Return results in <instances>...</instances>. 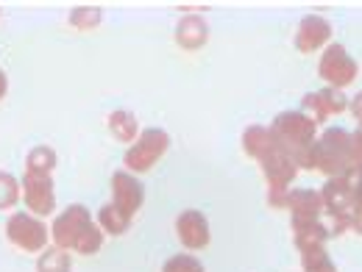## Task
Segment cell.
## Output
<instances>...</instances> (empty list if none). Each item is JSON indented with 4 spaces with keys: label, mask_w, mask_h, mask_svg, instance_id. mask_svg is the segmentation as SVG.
<instances>
[{
    "label": "cell",
    "mask_w": 362,
    "mask_h": 272,
    "mask_svg": "<svg viewBox=\"0 0 362 272\" xmlns=\"http://www.w3.org/2000/svg\"><path fill=\"white\" fill-rule=\"evenodd\" d=\"M50 239L56 247L78 256H95L103 247V230L92 220L84 203H70L62 214H56L50 225Z\"/></svg>",
    "instance_id": "1"
},
{
    "label": "cell",
    "mask_w": 362,
    "mask_h": 272,
    "mask_svg": "<svg viewBox=\"0 0 362 272\" xmlns=\"http://www.w3.org/2000/svg\"><path fill=\"white\" fill-rule=\"evenodd\" d=\"M268 128H271L273 139L279 142V147H284L293 156L298 170H315L317 125L307 114H301L298 109L296 111H279Z\"/></svg>",
    "instance_id": "2"
},
{
    "label": "cell",
    "mask_w": 362,
    "mask_h": 272,
    "mask_svg": "<svg viewBox=\"0 0 362 272\" xmlns=\"http://www.w3.org/2000/svg\"><path fill=\"white\" fill-rule=\"evenodd\" d=\"M357 164H362V159L346 128H326L317 136L315 170H320L326 178H343Z\"/></svg>",
    "instance_id": "3"
},
{
    "label": "cell",
    "mask_w": 362,
    "mask_h": 272,
    "mask_svg": "<svg viewBox=\"0 0 362 272\" xmlns=\"http://www.w3.org/2000/svg\"><path fill=\"white\" fill-rule=\"evenodd\" d=\"M257 164H259V170L268 181V206L271 209H284L290 183L298 175V167H296L293 156L284 147H279V142H276L262 159H257Z\"/></svg>",
    "instance_id": "4"
},
{
    "label": "cell",
    "mask_w": 362,
    "mask_h": 272,
    "mask_svg": "<svg viewBox=\"0 0 362 272\" xmlns=\"http://www.w3.org/2000/svg\"><path fill=\"white\" fill-rule=\"evenodd\" d=\"M168 147H170V134L168 131L145 128V131H139L134 144H129V150L123 156V164H126L129 173H148L168 153Z\"/></svg>",
    "instance_id": "5"
},
{
    "label": "cell",
    "mask_w": 362,
    "mask_h": 272,
    "mask_svg": "<svg viewBox=\"0 0 362 272\" xmlns=\"http://www.w3.org/2000/svg\"><path fill=\"white\" fill-rule=\"evenodd\" d=\"M6 239L23 253H42L50 242V228L28 211H14L6 220Z\"/></svg>",
    "instance_id": "6"
},
{
    "label": "cell",
    "mask_w": 362,
    "mask_h": 272,
    "mask_svg": "<svg viewBox=\"0 0 362 272\" xmlns=\"http://www.w3.org/2000/svg\"><path fill=\"white\" fill-rule=\"evenodd\" d=\"M320 203L323 214L329 217V233L340 236L351 230V189L343 178H326L320 189Z\"/></svg>",
    "instance_id": "7"
},
{
    "label": "cell",
    "mask_w": 362,
    "mask_h": 272,
    "mask_svg": "<svg viewBox=\"0 0 362 272\" xmlns=\"http://www.w3.org/2000/svg\"><path fill=\"white\" fill-rule=\"evenodd\" d=\"M317 75L326 81V87L332 89H343L349 84H354L357 78V61L351 58V53L340 42L326 45L320 61H317Z\"/></svg>",
    "instance_id": "8"
},
{
    "label": "cell",
    "mask_w": 362,
    "mask_h": 272,
    "mask_svg": "<svg viewBox=\"0 0 362 272\" xmlns=\"http://www.w3.org/2000/svg\"><path fill=\"white\" fill-rule=\"evenodd\" d=\"M23 203L25 211L45 220L56 211V186L53 175H23Z\"/></svg>",
    "instance_id": "9"
},
{
    "label": "cell",
    "mask_w": 362,
    "mask_h": 272,
    "mask_svg": "<svg viewBox=\"0 0 362 272\" xmlns=\"http://www.w3.org/2000/svg\"><path fill=\"white\" fill-rule=\"evenodd\" d=\"M145 203V186L129 170H117L112 175V206L117 211H123L129 220H134L136 211Z\"/></svg>",
    "instance_id": "10"
},
{
    "label": "cell",
    "mask_w": 362,
    "mask_h": 272,
    "mask_svg": "<svg viewBox=\"0 0 362 272\" xmlns=\"http://www.w3.org/2000/svg\"><path fill=\"white\" fill-rule=\"evenodd\" d=\"M349 109V100H346V94L340 89H332V87H326V89H317V92H310V94H304V100H301V114H307L315 125L320 123H326L329 117H334V114H343Z\"/></svg>",
    "instance_id": "11"
},
{
    "label": "cell",
    "mask_w": 362,
    "mask_h": 272,
    "mask_svg": "<svg viewBox=\"0 0 362 272\" xmlns=\"http://www.w3.org/2000/svg\"><path fill=\"white\" fill-rule=\"evenodd\" d=\"M176 233H179V242L187 250H204L212 239V230H209V220L198 211V209H187L176 217Z\"/></svg>",
    "instance_id": "12"
},
{
    "label": "cell",
    "mask_w": 362,
    "mask_h": 272,
    "mask_svg": "<svg viewBox=\"0 0 362 272\" xmlns=\"http://www.w3.org/2000/svg\"><path fill=\"white\" fill-rule=\"evenodd\" d=\"M329 39H332V23L326 17H320V14H307L298 23V31H296L293 45H296L298 53H315Z\"/></svg>",
    "instance_id": "13"
},
{
    "label": "cell",
    "mask_w": 362,
    "mask_h": 272,
    "mask_svg": "<svg viewBox=\"0 0 362 272\" xmlns=\"http://www.w3.org/2000/svg\"><path fill=\"white\" fill-rule=\"evenodd\" d=\"M329 228L320 220H293V242L301 253H313V250H323L329 242Z\"/></svg>",
    "instance_id": "14"
},
{
    "label": "cell",
    "mask_w": 362,
    "mask_h": 272,
    "mask_svg": "<svg viewBox=\"0 0 362 272\" xmlns=\"http://www.w3.org/2000/svg\"><path fill=\"white\" fill-rule=\"evenodd\" d=\"M284 209H290L293 220H320L323 214V203H320V192L315 189H290Z\"/></svg>",
    "instance_id": "15"
},
{
    "label": "cell",
    "mask_w": 362,
    "mask_h": 272,
    "mask_svg": "<svg viewBox=\"0 0 362 272\" xmlns=\"http://www.w3.org/2000/svg\"><path fill=\"white\" fill-rule=\"evenodd\" d=\"M206 39H209V25L198 14H187L176 25V45L184 50H198L206 45Z\"/></svg>",
    "instance_id": "16"
},
{
    "label": "cell",
    "mask_w": 362,
    "mask_h": 272,
    "mask_svg": "<svg viewBox=\"0 0 362 272\" xmlns=\"http://www.w3.org/2000/svg\"><path fill=\"white\" fill-rule=\"evenodd\" d=\"M106 125H109V134L115 136L117 142H126V144H134V139L139 136V120L132 111H126V109L112 111Z\"/></svg>",
    "instance_id": "17"
},
{
    "label": "cell",
    "mask_w": 362,
    "mask_h": 272,
    "mask_svg": "<svg viewBox=\"0 0 362 272\" xmlns=\"http://www.w3.org/2000/svg\"><path fill=\"white\" fill-rule=\"evenodd\" d=\"M59 164V156L50 144H37L25 156V175H53Z\"/></svg>",
    "instance_id": "18"
},
{
    "label": "cell",
    "mask_w": 362,
    "mask_h": 272,
    "mask_svg": "<svg viewBox=\"0 0 362 272\" xmlns=\"http://www.w3.org/2000/svg\"><path fill=\"white\" fill-rule=\"evenodd\" d=\"M273 144H276V139H273L271 128H265V125H251V128H245V134H243V150H245L254 161L262 159Z\"/></svg>",
    "instance_id": "19"
},
{
    "label": "cell",
    "mask_w": 362,
    "mask_h": 272,
    "mask_svg": "<svg viewBox=\"0 0 362 272\" xmlns=\"http://www.w3.org/2000/svg\"><path fill=\"white\" fill-rule=\"evenodd\" d=\"M95 223H98V228L103 230V236H106V233H109V236H123V233L129 230V225H132V220H129L123 211H117L112 203L100 206Z\"/></svg>",
    "instance_id": "20"
},
{
    "label": "cell",
    "mask_w": 362,
    "mask_h": 272,
    "mask_svg": "<svg viewBox=\"0 0 362 272\" xmlns=\"http://www.w3.org/2000/svg\"><path fill=\"white\" fill-rule=\"evenodd\" d=\"M343 181L351 189V230H357L362 236V164L351 167L343 175Z\"/></svg>",
    "instance_id": "21"
},
{
    "label": "cell",
    "mask_w": 362,
    "mask_h": 272,
    "mask_svg": "<svg viewBox=\"0 0 362 272\" xmlns=\"http://www.w3.org/2000/svg\"><path fill=\"white\" fill-rule=\"evenodd\" d=\"M73 270V253L62 247H45L37 259V272H70Z\"/></svg>",
    "instance_id": "22"
},
{
    "label": "cell",
    "mask_w": 362,
    "mask_h": 272,
    "mask_svg": "<svg viewBox=\"0 0 362 272\" xmlns=\"http://www.w3.org/2000/svg\"><path fill=\"white\" fill-rule=\"evenodd\" d=\"M103 20V11L100 6H76L70 11V25L78 28V31H95Z\"/></svg>",
    "instance_id": "23"
},
{
    "label": "cell",
    "mask_w": 362,
    "mask_h": 272,
    "mask_svg": "<svg viewBox=\"0 0 362 272\" xmlns=\"http://www.w3.org/2000/svg\"><path fill=\"white\" fill-rule=\"evenodd\" d=\"M20 197H23V186H20V181H17L11 173L0 170V211L14 209V206L20 203Z\"/></svg>",
    "instance_id": "24"
},
{
    "label": "cell",
    "mask_w": 362,
    "mask_h": 272,
    "mask_svg": "<svg viewBox=\"0 0 362 272\" xmlns=\"http://www.w3.org/2000/svg\"><path fill=\"white\" fill-rule=\"evenodd\" d=\"M301 267H304V272H337L332 256L326 253V247L313 250V253H301Z\"/></svg>",
    "instance_id": "25"
},
{
    "label": "cell",
    "mask_w": 362,
    "mask_h": 272,
    "mask_svg": "<svg viewBox=\"0 0 362 272\" xmlns=\"http://www.w3.org/2000/svg\"><path fill=\"white\" fill-rule=\"evenodd\" d=\"M162 272H206V270H204V264H201L195 256H189V253H179V256H173V259H168V261H165Z\"/></svg>",
    "instance_id": "26"
},
{
    "label": "cell",
    "mask_w": 362,
    "mask_h": 272,
    "mask_svg": "<svg viewBox=\"0 0 362 272\" xmlns=\"http://www.w3.org/2000/svg\"><path fill=\"white\" fill-rule=\"evenodd\" d=\"M351 114L357 120V128H362V92H357V97L351 100Z\"/></svg>",
    "instance_id": "27"
},
{
    "label": "cell",
    "mask_w": 362,
    "mask_h": 272,
    "mask_svg": "<svg viewBox=\"0 0 362 272\" xmlns=\"http://www.w3.org/2000/svg\"><path fill=\"white\" fill-rule=\"evenodd\" d=\"M6 92H8V75L0 70V100L6 97Z\"/></svg>",
    "instance_id": "28"
},
{
    "label": "cell",
    "mask_w": 362,
    "mask_h": 272,
    "mask_svg": "<svg viewBox=\"0 0 362 272\" xmlns=\"http://www.w3.org/2000/svg\"><path fill=\"white\" fill-rule=\"evenodd\" d=\"M351 139H354V147H357V153H360V159H362V128H357V131L351 134Z\"/></svg>",
    "instance_id": "29"
}]
</instances>
